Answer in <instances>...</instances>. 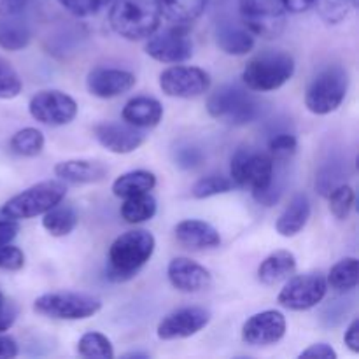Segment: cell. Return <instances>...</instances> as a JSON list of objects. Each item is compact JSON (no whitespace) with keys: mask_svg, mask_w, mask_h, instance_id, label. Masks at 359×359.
<instances>
[{"mask_svg":"<svg viewBox=\"0 0 359 359\" xmlns=\"http://www.w3.org/2000/svg\"><path fill=\"white\" fill-rule=\"evenodd\" d=\"M156 241L147 230H130L119 235L109 249L107 279L114 283L130 280L153 256Z\"/></svg>","mask_w":359,"mask_h":359,"instance_id":"1","label":"cell"},{"mask_svg":"<svg viewBox=\"0 0 359 359\" xmlns=\"http://www.w3.org/2000/svg\"><path fill=\"white\" fill-rule=\"evenodd\" d=\"M262 100L245 84H223L207 100V112L226 125L244 126L262 116Z\"/></svg>","mask_w":359,"mask_h":359,"instance_id":"2","label":"cell"},{"mask_svg":"<svg viewBox=\"0 0 359 359\" xmlns=\"http://www.w3.org/2000/svg\"><path fill=\"white\" fill-rule=\"evenodd\" d=\"M294 74V58L283 49H265L244 67L242 83L251 91L266 93L283 88Z\"/></svg>","mask_w":359,"mask_h":359,"instance_id":"3","label":"cell"},{"mask_svg":"<svg viewBox=\"0 0 359 359\" xmlns=\"http://www.w3.org/2000/svg\"><path fill=\"white\" fill-rule=\"evenodd\" d=\"M156 0H114L109 13L112 30L126 41H142L160 27Z\"/></svg>","mask_w":359,"mask_h":359,"instance_id":"4","label":"cell"},{"mask_svg":"<svg viewBox=\"0 0 359 359\" xmlns=\"http://www.w3.org/2000/svg\"><path fill=\"white\" fill-rule=\"evenodd\" d=\"M349 74L342 65H328L319 70L305 90V105L312 114L326 116L335 112L346 100Z\"/></svg>","mask_w":359,"mask_h":359,"instance_id":"5","label":"cell"},{"mask_svg":"<svg viewBox=\"0 0 359 359\" xmlns=\"http://www.w3.org/2000/svg\"><path fill=\"white\" fill-rule=\"evenodd\" d=\"M230 177L238 188H249L252 196L265 191L277 179L276 161L269 153L242 147L231 158Z\"/></svg>","mask_w":359,"mask_h":359,"instance_id":"6","label":"cell"},{"mask_svg":"<svg viewBox=\"0 0 359 359\" xmlns=\"http://www.w3.org/2000/svg\"><path fill=\"white\" fill-rule=\"evenodd\" d=\"M67 195V186L62 181H42L13 196L0 212L13 219H30L48 212L51 207L62 203Z\"/></svg>","mask_w":359,"mask_h":359,"instance_id":"7","label":"cell"},{"mask_svg":"<svg viewBox=\"0 0 359 359\" xmlns=\"http://www.w3.org/2000/svg\"><path fill=\"white\" fill-rule=\"evenodd\" d=\"M100 309L102 302L98 298L84 293H69V291L42 294L34 304V311L37 314L58 321H83L93 318Z\"/></svg>","mask_w":359,"mask_h":359,"instance_id":"8","label":"cell"},{"mask_svg":"<svg viewBox=\"0 0 359 359\" xmlns=\"http://www.w3.org/2000/svg\"><path fill=\"white\" fill-rule=\"evenodd\" d=\"M242 23L255 37L266 41L279 37L286 27V9L283 0H238Z\"/></svg>","mask_w":359,"mask_h":359,"instance_id":"9","label":"cell"},{"mask_svg":"<svg viewBox=\"0 0 359 359\" xmlns=\"http://www.w3.org/2000/svg\"><path fill=\"white\" fill-rule=\"evenodd\" d=\"M287 279L290 280L284 284L277 300L284 309H290V311L302 312L314 309L316 305L321 304L328 291V283L325 276L319 272L302 273V276H293Z\"/></svg>","mask_w":359,"mask_h":359,"instance_id":"10","label":"cell"},{"mask_svg":"<svg viewBox=\"0 0 359 359\" xmlns=\"http://www.w3.org/2000/svg\"><path fill=\"white\" fill-rule=\"evenodd\" d=\"M146 53L160 63H182L193 56V41L189 27L170 25L160 34H151L146 42Z\"/></svg>","mask_w":359,"mask_h":359,"instance_id":"11","label":"cell"},{"mask_svg":"<svg viewBox=\"0 0 359 359\" xmlns=\"http://www.w3.org/2000/svg\"><path fill=\"white\" fill-rule=\"evenodd\" d=\"M32 118L42 125H69L77 116V104L70 95L60 90H44L34 95L28 104Z\"/></svg>","mask_w":359,"mask_h":359,"instance_id":"12","label":"cell"},{"mask_svg":"<svg viewBox=\"0 0 359 359\" xmlns=\"http://www.w3.org/2000/svg\"><path fill=\"white\" fill-rule=\"evenodd\" d=\"M160 88L167 97L196 98L210 88V76L203 69L174 65L160 74Z\"/></svg>","mask_w":359,"mask_h":359,"instance_id":"13","label":"cell"},{"mask_svg":"<svg viewBox=\"0 0 359 359\" xmlns=\"http://www.w3.org/2000/svg\"><path fill=\"white\" fill-rule=\"evenodd\" d=\"M210 323V312L202 307H184L165 316L158 325L160 340L189 339Z\"/></svg>","mask_w":359,"mask_h":359,"instance_id":"14","label":"cell"},{"mask_svg":"<svg viewBox=\"0 0 359 359\" xmlns=\"http://www.w3.org/2000/svg\"><path fill=\"white\" fill-rule=\"evenodd\" d=\"M286 335V318L279 311H263L251 316L242 326V339L255 347L277 344Z\"/></svg>","mask_w":359,"mask_h":359,"instance_id":"15","label":"cell"},{"mask_svg":"<svg viewBox=\"0 0 359 359\" xmlns=\"http://www.w3.org/2000/svg\"><path fill=\"white\" fill-rule=\"evenodd\" d=\"M95 139L114 154H128L146 142V133L128 123H100L93 128Z\"/></svg>","mask_w":359,"mask_h":359,"instance_id":"16","label":"cell"},{"mask_svg":"<svg viewBox=\"0 0 359 359\" xmlns=\"http://www.w3.org/2000/svg\"><path fill=\"white\" fill-rule=\"evenodd\" d=\"M135 83V74L107 67H97L88 74L86 79L88 91L97 98H116L132 90Z\"/></svg>","mask_w":359,"mask_h":359,"instance_id":"17","label":"cell"},{"mask_svg":"<svg viewBox=\"0 0 359 359\" xmlns=\"http://www.w3.org/2000/svg\"><path fill=\"white\" fill-rule=\"evenodd\" d=\"M168 280L181 293H200L209 290L212 276L205 266L189 258H174L167 269Z\"/></svg>","mask_w":359,"mask_h":359,"instance_id":"18","label":"cell"},{"mask_svg":"<svg viewBox=\"0 0 359 359\" xmlns=\"http://www.w3.org/2000/svg\"><path fill=\"white\" fill-rule=\"evenodd\" d=\"M214 37L217 48L230 56L248 55L256 42L251 30L244 23H235V21H217Z\"/></svg>","mask_w":359,"mask_h":359,"instance_id":"19","label":"cell"},{"mask_svg":"<svg viewBox=\"0 0 359 359\" xmlns=\"http://www.w3.org/2000/svg\"><path fill=\"white\" fill-rule=\"evenodd\" d=\"M175 238L184 248L193 251L214 249L221 244V237L212 224L200 219H184L175 226Z\"/></svg>","mask_w":359,"mask_h":359,"instance_id":"20","label":"cell"},{"mask_svg":"<svg viewBox=\"0 0 359 359\" xmlns=\"http://www.w3.org/2000/svg\"><path fill=\"white\" fill-rule=\"evenodd\" d=\"M55 174L72 184H93L107 177L109 168L97 160H67L56 163Z\"/></svg>","mask_w":359,"mask_h":359,"instance_id":"21","label":"cell"},{"mask_svg":"<svg viewBox=\"0 0 359 359\" xmlns=\"http://www.w3.org/2000/svg\"><path fill=\"white\" fill-rule=\"evenodd\" d=\"M163 118V105L153 97H135L123 107V121L135 128H154Z\"/></svg>","mask_w":359,"mask_h":359,"instance_id":"22","label":"cell"},{"mask_svg":"<svg viewBox=\"0 0 359 359\" xmlns=\"http://www.w3.org/2000/svg\"><path fill=\"white\" fill-rule=\"evenodd\" d=\"M309 217H311V200L305 193H297L293 198L290 200L286 209L279 216L276 223L277 233L283 237H294L300 233L307 224Z\"/></svg>","mask_w":359,"mask_h":359,"instance_id":"23","label":"cell"},{"mask_svg":"<svg viewBox=\"0 0 359 359\" xmlns=\"http://www.w3.org/2000/svg\"><path fill=\"white\" fill-rule=\"evenodd\" d=\"M209 0H156L160 16L170 25L191 27L205 11Z\"/></svg>","mask_w":359,"mask_h":359,"instance_id":"24","label":"cell"},{"mask_svg":"<svg viewBox=\"0 0 359 359\" xmlns=\"http://www.w3.org/2000/svg\"><path fill=\"white\" fill-rule=\"evenodd\" d=\"M297 270V258L291 251H280L272 252L266 256L258 266V279L259 283L265 286H276L280 280H286L291 277Z\"/></svg>","mask_w":359,"mask_h":359,"instance_id":"25","label":"cell"},{"mask_svg":"<svg viewBox=\"0 0 359 359\" xmlns=\"http://www.w3.org/2000/svg\"><path fill=\"white\" fill-rule=\"evenodd\" d=\"M21 13L0 16V48L6 51H21L32 41V28Z\"/></svg>","mask_w":359,"mask_h":359,"instance_id":"26","label":"cell"},{"mask_svg":"<svg viewBox=\"0 0 359 359\" xmlns=\"http://www.w3.org/2000/svg\"><path fill=\"white\" fill-rule=\"evenodd\" d=\"M156 186V175L149 170H132L119 175L112 182V193L118 198H128V196L140 195V193L153 191Z\"/></svg>","mask_w":359,"mask_h":359,"instance_id":"27","label":"cell"},{"mask_svg":"<svg viewBox=\"0 0 359 359\" xmlns=\"http://www.w3.org/2000/svg\"><path fill=\"white\" fill-rule=\"evenodd\" d=\"M79 223V216L70 205H55L44 212L42 226L53 237H67Z\"/></svg>","mask_w":359,"mask_h":359,"instance_id":"28","label":"cell"},{"mask_svg":"<svg viewBox=\"0 0 359 359\" xmlns=\"http://www.w3.org/2000/svg\"><path fill=\"white\" fill-rule=\"evenodd\" d=\"M121 209V217L130 224H139L146 223V221L153 219V216L156 214V200L151 193H140V195L128 196V198H123Z\"/></svg>","mask_w":359,"mask_h":359,"instance_id":"29","label":"cell"},{"mask_svg":"<svg viewBox=\"0 0 359 359\" xmlns=\"http://www.w3.org/2000/svg\"><path fill=\"white\" fill-rule=\"evenodd\" d=\"M326 283L337 293H349L359 283V263L356 258H344L330 270Z\"/></svg>","mask_w":359,"mask_h":359,"instance_id":"30","label":"cell"},{"mask_svg":"<svg viewBox=\"0 0 359 359\" xmlns=\"http://www.w3.org/2000/svg\"><path fill=\"white\" fill-rule=\"evenodd\" d=\"M11 151L18 156L34 158L44 149V135L37 128H23L13 135L9 142Z\"/></svg>","mask_w":359,"mask_h":359,"instance_id":"31","label":"cell"},{"mask_svg":"<svg viewBox=\"0 0 359 359\" xmlns=\"http://www.w3.org/2000/svg\"><path fill=\"white\" fill-rule=\"evenodd\" d=\"M77 353L83 358H98V359H112L114 349H112L111 340L98 332L84 333L77 344Z\"/></svg>","mask_w":359,"mask_h":359,"instance_id":"32","label":"cell"},{"mask_svg":"<svg viewBox=\"0 0 359 359\" xmlns=\"http://www.w3.org/2000/svg\"><path fill=\"white\" fill-rule=\"evenodd\" d=\"M330 200V212L337 217V219L344 221L351 216L354 207V200H356V195H354V189L351 188L349 184L342 182L337 188H333L332 191L328 193Z\"/></svg>","mask_w":359,"mask_h":359,"instance_id":"33","label":"cell"},{"mask_svg":"<svg viewBox=\"0 0 359 359\" xmlns=\"http://www.w3.org/2000/svg\"><path fill=\"white\" fill-rule=\"evenodd\" d=\"M356 6L358 0H316L314 2L321 20L328 25H339Z\"/></svg>","mask_w":359,"mask_h":359,"instance_id":"34","label":"cell"},{"mask_svg":"<svg viewBox=\"0 0 359 359\" xmlns=\"http://www.w3.org/2000/svg\"><path fill=\"white\" fill-rule=\"evenodd\" d=\"M233 186V181L223 177V175H207V177H202L200 181L195 182V186L191 188V196L196 200L210 198V196L231 191Z\"/></svg>","mask_w":359,"mask_h":359,"instance_id":"35","label":"cell"},{"mask_svg":"<svg viewBox=\"0 0 359 359\" xmlns=\"http://www.w3.org/2000/svg\"><path fill=\"white\" fill-rule=\"evenodd\" d=\"M298 149L297 137L291 133H279L273 135L269 142V154L276 163H287L294 156Z\"/></svg>","mask_w":359,"mask_h":359,"instance_id":"36","label":"cell"},{"mask_svg":"<svg viewBox=\"0 0 359 359\" xmlns=\"http://www.w3.org/2000/svg\"><path fill=\"white\" fill-rule=\"evenodd\" d=\"M21 90H23V83H21L18 72L6 58L0 56V98L11 100V98L18 97Z\"/></svg>","mask_w":359,"mask_h":359,"instance_id":"37","label":"cell"},{"mask_svg":"<svg viewBox=\"0 0 359 359\" xmlns=\"http://www.w3.org/2000/svg\"><path fill=\"white\" fill-rule=\"evenodd\" d=\"M58 2L74 16L86 18L100 13L111 0H58Z\"/></svg>","mask_w":359,"mask_h":359,"instance_id":"38","label":"cell"},{"mask_svg":"<svg viewBox=\"0 0 359 359\" xmlns=\"http://www.w3.org/2000/svg\"><path fill=\"white\" fill-rule=\"evenodd\" d=\"M25 266V255L20 248L11 244L0 245V270L18 272Z\"/></svg>","mask_w":359,"mask_h":359,"instance_id":"39","label":"cell"},{"mask_svg":"<svg viewBox=\"0 0 359 359\" xmlns=\"http://www.w3.org/2000/svg\"><path fill=\"white\" fill-rule=\"evenodd\" d=\"M174 160L177 167L189 170V168H196L198 165H202L203 153L198 147L186 144V146H179L177 149H175Z\"/></svg>","mask_w":359,"mask_h":359,"instance_id":"40","label":"cell"},{"mask_svg":"<svg viewBox=\"0 0 359 359\" xmlns=\"http://www.w3.org/2000/svg\"><path fill=\"white\" fill-rule=\"evenodd\" d=\"M20 231V224L16 219L0 212V245L11 244Z\"/></svg>","mask_w":359,"mask_h":359,"instance_id":"41","label":"cell"},{"mask_svg":"<svg viewBox=\"0 0 359 359\" xmlns=\"http://www.w3.org/2000/svg\"><path fill=\"white\" fill-rule=\"evenodd\" d=\"M16 318L18 309L14 307V304H9L7 300L0 302V333L13 328V325L16 323Z\"/></svg>","mask_w":359,"mask_h":359,"instance_id":"42","label":"cell"},{"mask_svg":"<svg viewBox=\"0 0 359 359\" xmlns=\"http://www.w3.org/2000/svg\"><path fill=\"white\" fill-rule=\"evenodd\" d=\"M298 358H314V359H337V353L328 344H314L309 349L302 351Z\"/></svg>","mask_w":359,"mask_h":359,"instance_id":"43","label":"cell"},{"mask_svg":"<svg viewBox=\"0 0 359 359\" xmlns=\"http://www.w3.org/2000/svg\"><path fill=\"white\" fill-rule=\"evenodd\" d=\"M344 342L354 354L359 353V319H353V323L347 328L346 337H344Z\"/></svg>","mask_w":359,"mask_h":359,"instance_id":"44","label":"cell"},{"mask_svg":"<svg viewBox=\"0 0 359 359\" xmlns=\"http://www.w3.org/2000/svg\"><path fill=\"white\" fill-rule=\"evenodd\" d=\"M20 349L13 337L0 335V359H13L18 356Z\"/></svg>","mask_w":359,"mask_h":359,"instance_id":"45","label":"cell"},{"mask_svg":"<svg viewBox=\"0 0 359 359\" xmlns=\"http://www.w3.org/2000/svg\"><path fill=\"white\" fill-rule=\"evenodd\" d=\"M30 0H0V16L21 13Z\"/></svg>","mask_w":359,"mask_h":359,"instance_id":"46","label":"cell"},{"mask_svg":"<svg viewBox=\"0 0 359 359\" xmlns=\"http://www.w3.org/2000/svg\"><path fill=\"white\" fill-rule=\"evenodd\" d=\"M314 2L316 0H283L286 13H294V14L304 13V11L314 7Z\"/></svg>","mask_w":359,"mask_h":359,"instance_id":"47","label":"cell"},{"mask_svg":"<svg viewBox=\"0 0 359 359\" xmlns=\"http://www.w3.org/2000/svg\"><path fill=\"white\" fill-rule=\"evenodd\" d=\"M123 358H142V359H147L149 358V354H146V353H128V354H125V356Z\"/></svg>","mask_w":359,"mask_h":359,"instance_id":"48","label":"cell"},{"mask_svg":"<svg viewBox=\"0 0 359 359\" xmlns=\"http://www.w3.org/2000/svg\"><path fill=\"white\" fill-rule=\"evenodd\" d=\"M4 300H6V297H4V293L0 291V302H4Z\"/></svg>","mask_w":359,"mask_h":359,"instance_id":"49","label":"cell"}]
</instances>
